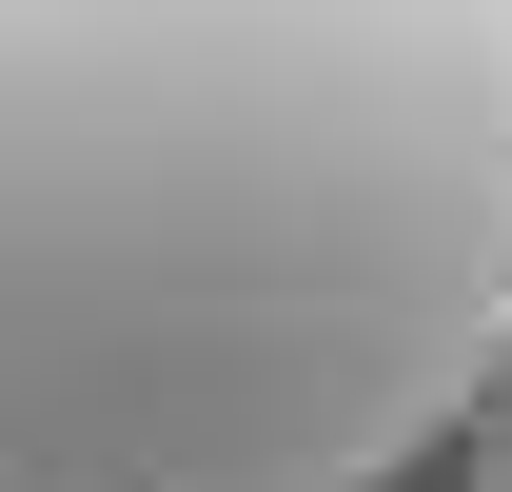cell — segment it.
I'll list each match as a JSON object with an SVG mask.
<instances>
[{"mask_svg": "<svg viewBox=\"0 0 512 492\" xmlns=\"http://www.w3.org/2000/svg\"><path fill=\"white\" fill-rule=\"evenodd\" d=\"M473 492H512V394H493V414H473Z\"/></svg>", "mask_w": 512, "mask_h": 492, "instance_id": "2", "label": "cell"}, {"mask_svg": "<svg viewBox=\"0 0 512 492\" xmlns=\"http://www.w3.org/2000/svg\"><path fill=\"white\" fill-rule=\"evenodd\" d=\"M512 394V0H0V492H394Z\"/></svg>", "mask_w": 512, "mask_h": 492, "instance_id": "1", "label": "cell"}]
</instances>
